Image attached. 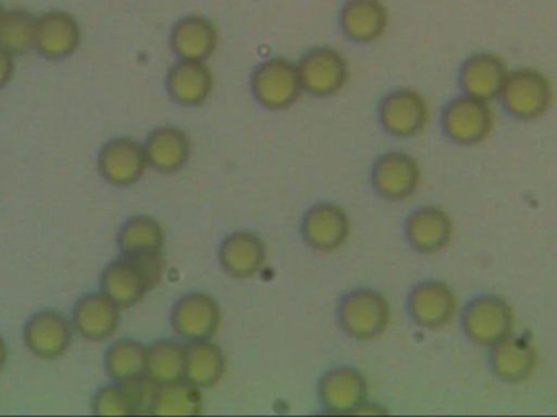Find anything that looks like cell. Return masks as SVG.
Masks as SVG:
<instances>
[{"label": "cell", "mask_w": 557, "mask_h": 417, "mask_svg": "<svg viewBox=\"0 0 557 417\" xmlns=\"http://www.w3.org/2000/svg\"><path fill=\"white\" fill-rule=\"evenodd\" d=\"M162 275V256H123L104 269L101 292L117 307L131 308L160 284Z\"/></svg>", "instance_id": "6da1fadb"}, {"label": "cell", "mask_w": 557, "mask_h": 417, "mask_svg": "<svg viewBox=\"0 0 557 417\" xmlns=\"http://www.w3.org/2000/svg\"><path fill=\"white\" fill-rule=\"evenodd\" d=\"M503 110L517 121L540 120L555 101V87L539 69L520 68L509 72L499 95Z\"/></svg>", "instance_id": "7a4b0ae2"}, {"label": "cell", "mask_w": 557, "mask_h": 417, "mask_svg": "<svg viewBox=\"0 0 557 417\" xmlns=\"http://www.w3.org/2000/svg\"><path fill=\"white\" fill-rule=\"evenodd\" d=\"M461 328L471 343L491 347L513 333L516 314L512 305L500 295H478L461 311Z\"/></svg>", "instance_id": "3957f363"}, {"label": "cell", "mask_w": 557, "mask_h": 417, "mask_svg": "<svg viewBox=\"0 0 557 417\" xmlns=\"http://www.w3.org/2000/svg\"><path fill=\"white\" fill-rule=\"evenodd\" d=\"M341 328L357 341L376 340L385 333L392 318L388 301L369 287L356 289L341 301L337 310Z\"/></svg>", "instance_id": "277c9868"}, {"label": "cell", "mask_w": 557, "mask_h": 417, "mask_svg": "<svg viewBox=\"0 0 557 417\" xmlns=\"http://www.w3.org/2000/svg\"><path fill=\"white\" fill-rule=\"evenodd\" d=\"M250 90L257 103L267 110L282 111L294 107L304 94L297 64L285 58L260 62L251 74Z\"/></svg>", "instance_id": "5b68a950"}, {"label": "cell", "mask_w": 557, "mask_h": 417, "mask_svg": "<svg viewBox=\"0 0 557 417\" xmlns=\"http://www.w3.org/2000/svg\"><path fill=\"white\" fill-rule=\"evenodd\" d=\"M441 124L442 131L451 143L465 147L478 146L493 133V108L490 101L461 94L445 105Z\"/></svg>", "instance_id": "8992f818"}, {"label": "cell", "mask_w": 557, "mask_h": 417, "mask_svg": "<svg viewBox=\"0 0 557 417\" xmlns=\"http://www.w3.org/2000/svg\"><path fill=\"white\" fill-rule=\"evenodd\" d=\"M301 88L317 98H330L344 90L350 72L347 59L331 46H314L297 62Z\"/></svg>", "instance_id": "52a82bcc"}, {"label": "cell", "mask_w": 557, "mask_h": 417, "mask_svg": "<svg viewBox=\"0 0 557 417\" xmlns=\"http://www.w3.org/2000/svg\"><path fill=\"white\" fill-rule=\"evenodd\" d=\"M431 120V108L424 95L414 88H395L379 105V121L383 131L398 139L418 136Z\"/></svg>", "instance_id": "ba28073f"}, {"label": "cell", "mask_w": 557, "mask_h": 417, "mask_svg": "<svg viewBox=\"0 0 557 417\" xmlns=\"http://www.w3.org/2000/svg\"><path fill=\"white\" fill-rule=\"evenodd\" d=\"M222 310L218 301L211 295H183L172 311V327L176 336L193 343V341L214 340L221 330Z\"/></svg>", "instance_id": "9c48e42d"}, {"label": "cell", "mask_w": 557, "mask_h": 417, "mask_svg": "<svg viewBox=\"0 0 557 417\" xmlns=\"http://www.w3.org/2000/svg\"><path fill=\"white\" fill-rule=\"evenodd\" d=\"M318 396L324 412L331 415H357L369 396V383L354 367H334L320 380Z\"/></svg>", "instance_id": "30bf717a"}, {"label": "cell", "mask_w": 557, "mask_h": 417, "mask_svg": "<svg viewBox=\"0 0 557 417\" xmlns=\"http://www.w3.org/2000/svg\"><path fill=\"white\" fill-rule=\"evenodd\" d=\"M408 314L418 327L424 330H441L457 317V295L445 282H421L409 292Z\"/></svg>", "instance_id": "8fae6325"}, {"label": "cell", "mask_w": 557, "mask_h": 417, "mask_svg": "<svg viewBox=\"0 0 557 417\" xmlns=\"http://www.w3.org/2000/svg\"><path fill=\"white\" fill-rule=\"evenodd\" d=\"M147 157L143 144L131 137H117L104 144L98 154L101 179L117 188L136 185L146 173Z\"/></svg>", "instance_id": "7c38bea8"}, {"label": "cell", "mask_w": 557, "mask_h": 417, "mask_svg": "<svg viewBox=\"0 0 557 417\" xmlns=\"http://www.w3.org/2000/svg\"><path fill=\"white\" fill-rule=\"evenodd\" d=\"M74 327L58 310H41L33 315L23 328V341L33 356L55 360L67 353Z\"/></svg>", "instance_id": "4fadbf2b"}, {"label": "cell", "mask_w": 557, "mask_h": 417, "mask_svg": "<svg viewBox=\"0 0 557 417\" xmlns=\"http://www.w3.org/2000/svg\"><path fill=\"white\" fill-rule=\"evenodd\" d=\"M422 172L418 160L405 152L380 157L372 169V186L383 199L403 201L411 198L421 185Z\"/></svg>", "instance_id": "5bb4252c"}, {"label": "cell", "mask_w": 557, "mask_h": 417, "mask_svg": "<svg viewBox=\"0 0 557 417\" xmlns=\"http://www.w3.org/2000/svg\"><path fill=\"white\" fill-rule=\"evenodd\" d=\"M507 62L496 52H473L460 65L458 84L461 91L478 100H499L509 75Z\"/></svg>", "instance_id": "9a60e30c"}, {"label": "cell", "mask_w": 557, "mask_h": 417, "mask_svg": "<svg viewBox=\"0 0 557 417\" xmlns=\"http://www.w3.org/2000/svg\"><path fill=\"white\" fill-rule=\"evenodd\" d=\"M388 23L389 10L383 0H344L337 12L341 35L356 45L379 41Z\"/></svg>", "instance_id": "2e32d148"}, {"label": "cell", "mask_w": 557, "mask_h": 417, "mask_svg": "<svg viewBox=\"0 0 557 417\" xmlns=\"http://www.w3.org/2000/svg\"><path fill=\"white\" fill-rule=\"evenodd\" d=\"M490 349V366L497 380L516 385L532 379L539 366V353L529 336L510 333Z\"/></svg>", "instance_id": "e0dca14e"}, {"label": "cell", "mask_w": 557, "mask_h": 417, "mask_svg": "<svg viewBox=\"0 0 557 417\" xmlns=\"http://www.w3.org/2000/svg\"><path fill=\"white\" fill-rule=\"evenodd\" d=\"M218 46V26L201 13L182 16L170 29V48L178 59L208 61Z\"/></svg>", "instance_id": "ac0fdd59"}, {"label": "cell", "mask_w": 557, "mask_h": 417, "mask_svg": "<svg viewBox=\"0 0 557 417\" xmlns=\"http://www.w3.org/2000/svg\"><path fill=\"white\" fill-rule=\"evenodd\" d=\"M166 94L180 107H201L214 91V74L206 61L178 59L165 78Z\"/></svg>", "instance_id": "d6986e66"}, {"label": "cell", "mask_w": 557, "mask_h": 417, "mask_svg": "<svg viewBox=\"0 0 557 417\" xmlns=\"http://www.w3.org/2000/svg\"><path fill=\"white\" fill-rule=\"evenodd\" d=\"M121 323V307L103 292L84 295L72 311L75 333L91 343L110 340Z\"/></svg>", "instance_id": "ffe728a7"}, {"label": "cell", "mask_w": 557, "mask_h": 417, "mask_svg": "<svg viewBox=\"0 0 557 417\" xmlns=\"http://www.w3.org/2000/svg\"><path fill=\"white\" fill-rule=\"evenodd\" d=\"M350 222L339 206L320 203L307 210L301 220V236L310 248L334 252L349 238Z\"/></svg>", "instance_id": "44dd1931"}, {"label": "cell", "mask_w": 557, "mask_h": 417, "mask_svg": "<svg viewBox=\"0 0 557 417\" xmlns=\"http://www.w3.org/2000/svg\"><path fill=\"white\" fill-rule=\"evenodd\" d=\"M405 232L412 249L434 255L450 245L455 225L447 210L437 206H422L408 217Z\"/></svg>", "instance_id": "7402d4cb"}, {"label": "cell", "mask_w": 557, "mask_h": 417, "mask_svg": "<svg viewBox=\"0 0 557 417\" xmlns=\"http://www.w3.org/2000/svg\"><path fill=\"white\" fill-rule=\"evenodd\" d=\"M81 26L65 12H49L36 20L35 48L42 58L61 61L77 51Z\"/></svg>", "instance_id": "603a6c76"}, {"label": "cell", "mask_w": 557, "mask_h": 417, "mask_svg": "<svg viewBox=\"0 0 557 417\" xmlns=\"http://www.w3.org/2000/svg\"><path fill=\"white\" fill-rule=\"evenodd\" d=\"M267 245L257 233L240 230L222 242L219 261L222 269L235 279L257 275L267 265Z\"/></svg>", "instance_id": "cb8c5ba5"}, {"label": "cell", "mask_w": 557, "mask_h": 417, "mask_svg": "<svg viewBox=\"0 0 557 417\" xmlns=\"http://www.w3.org/2000/svg\"><path fill=\"white\" fill-rule=\"evenodd\" d=\"M147 163L150 169L159 173L180 172L185 169L191 157V143L185 131L175 126H162L153 130L147 137L146 146Z\"/></svg>", "instance_id": "d4e9b609"}, {"label": "cell", "mask_w": 557, "mask_h": 417, "mask_svg": "<svg viewBox=\"0 0 557 417\" xmlns=\"http://www.w3.org/2000/svg\"><path fill=\"white\" fill-rule=\"evenodd\" d=\"M227 359L212 340L193 341L186 346V382L196 389H212L224 379Z\"/></svg>", "instance_id": "484cf974"}, {"label": "cell", "mask_w": 557, "mask_h": 417, "mask_svg": "<svg viewBox=\"0 0 557 417\" xmlns=\"http://www.w3.org/2000/svg\"><path fill=\"white\" fill-rule=\"evenodd\" d=\"M163 246H165V230L153 217H131L117 233V248L123 256L160 255Z\"/></svg>", "instance_id": "4316f807"}, {"label": "cell", "mask_w": 557, "mask_h": 417, "mask_svg": "<svg viewBox=\"0 0 557 417\" xmlns=\"http://www.w3.org/2000/svg\"><path fill=\"white\" fill-rule=\"evenodd\" d=\"M186 346L180 341L162 340L147 347L146 376L156 385L185 380Z\"/></svg>", "instance_id": "83f0119b"}, {"label": "cell", "mask_w": 557, "mask_h": 417, "mask_svg": "<svg viewBox=\"0 0 557 417\" xmlns=\"http://www.w3.org/2000/svg\"><path fill=\"white\" fill-rule=\"evenodd\" d=\"M201 413V390L186 380L157 385L149 409V415L156 416H196Z\"/></svg>", "instance_id": "f1b7e54d"}, {"label": "cell", "mask_w": 557, "mask_h": 417, "mask_svg": "<svg viewBox=\"0 0 557 417\" xmlns=\"http://www.w3.org/2000/svg\"><path fill=\"white\" fill-rule=\"evenodd\" d=\"M147 347L136 340H121L108 349L104 367L114 382L146 376Z\"/></svg>", "instance_id": "f546056e"}, {"label": "cell", "mask_w": 557, "mask_h": 417, "mask_svg": "<svg viewBox=\"0 0 557 417\" xmlns=\"http://www.w3.org/2000/svg\"><path fill=\"white\" fill-rule=\"evenodd\" d=\"M36 20L25 12H7L0 20V45L12 54L35 48Z\"/></svg>", "instance_id": "4dcf8cb0"}, {"label": "cell", "mask_w": 557, "mask_h": 417, "mask_svg": "<svg viewBox=\"0 0 557 417\" xmlns=\"http://www.w3.org/2000/svg\"><path fill=\"white\" fill-rule=\"evenodd\" d=\"M91 409L98 416H126L131 413L129 402L120 383L108 385L95 395Z\"/></svg>", "instance_id": "1f68e13d"}, {"label": "cell", "mask_w": 557, "mask_h": 417, "mask_svg": "<svg viewBox=\"0 0 557 417\" xmlns=\"http://www.w3.org/2000/svg\"><path fill=\"white\" fill-rule=\"evenodd\" d=\"M13 77V58L9 49L0 45V90L9 85Z\"/></svg>", "instance_id": "d6a6232c"}, {"label": "cell", "mask_w": 557, "mask_h": 417, "mask_svg": "<svg viewBox=\"0 0 557 417\" xmlns=\"http://www.w3.org/2000/svg\"><path fill=\"white\" fill-rule=\"evenodd\" d=\"M7 363H9V346H7L5 340L0 336V372H2Z\"/></svg>", "instance_id": "836d02e7"}, {"label": "cell", "mask_w": 557, "mask_h": 417, "mask_svg": "<svg viewBox=\"0 0 557 417\" xmlns=\"http://www.w3.org/2000/svg\"><path fill=\"white\" fill-rule=\"evenodd\" d=\"M2 15H3V12H2V9H0V20H2Z\"/></svg>", "instance_id": "e575fe53"}]
</instances>
